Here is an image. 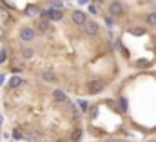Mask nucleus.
<instances>
[{"instance_id": "3", "label": "nucleus", "mask_w": 156, "mask_h": 142, "mask_svg": "<svg viewBox=\"0 0 156 142\" xmlns=\"http://www.w3.org/2000/svg\"><path fill=\"white\" fill-rule=\"evenodd\" d=\"M87 88H89V93H94V95H96V93H102V91H104L105 82H104V80H91Z\"/></svg>"}, {"instance_id": "15", "label": "nucleus", "mask_w": 156, "mask_h": 142, "mask_svg": "<svg viewBox=\"0 0 156 142\" xmlns=\"http://www.w3.org/2000/svg\"><path fill=\"white\" fill-rule=\"evenodd\" d=\"M26 13H27V15H37V13H40V9L37 7V6H27Z\"/></svg>"}, {"instance_id": "4", "label": "nucleus", "mask_w": 156, "mask_h": 142, "mask_svg": "<svg viewBox=\"0 0 156 142\" xmlns=\"http://www.w3.org/2000/svg\"><path fill=\"white\" fill-rule=\"evenodd\" d=\"M71 17H73V22H75V24H78V26H85V24H87V17H85V13H83V11H73V15H71Z\"/></svg>"}, {"instance_id": "11", "label": "nucleus", "mask_w": 156, "mask_h": 142, "mask_svg": "<svg viewBox=\"0 0 156 142\" xmlns=\"http://www.w3.org/2000/svg\"><path fill=\"white\" fill-rule=\"evenodd\" d=\"M22 84V78L20 77H11V80H9V88H18Z\"/></svg>"}, {"instance_id": "23", "label": "nucleus", "mask_w": 156, "mask_h": 142, "mask_svg": "<svg viewBox=\"0 0 156 142\" xmlns=\"http://www.w3.org/2000/svg\"><path fill=\"white\" fill-rule=\"evenodd\" d=\"M0 124H2V117H0Z\"/></svg>"}, {"instance_id": "13", "label": "nucleus", "mask_w": 156, "mask_h": 142, "mask_svg": "<svg viewBox=\"0 0 156 142\" xmlns=\"http://www.w3.org/2000/svg\"><path fill=\"white\" fill-rule=\"evenodd\" d=\"M149 66H151V62H149V60H145V58L136 60V68H149Z\"/></svg>"}, {"instance_id": "18", "label": "nucleus", "mask_w": 156, "mask_h": 142, "mask_svg": "<svg viewBox=\"0 0 156 142\" xmlns=\"http://www.w3.org/2000/svg\"><path fill=\"white\" fill-rule=\"evenodd\" d=\"M80 107H82L83 111H87V107H89V104H87L85 100H80Z\"/></svg>"}, {"instance_id": "16", "label": "nucleus", "mask_w": 156, "mask_h": 142, "mask_svg": "<svg viewBox=\"0 0 156 142\" xmlns=\"http://www.w3.org/2000/svg\"><path fill=\"white\" fill-rule=\"evenodd\" d=\"M27 137H29L31 140H35V139H38V137H40V131H38V129H31Z\"/></svg>"}, {"instance_id": "12", "label": "nucleus", "mask_w": 156, "mask_h": 142, "mask_svg": "<svg viewBox=\"0 0 156 142\" xmlns=\"http://www.w3.org/2000/svg\"><path fill=\"white\" fill-rule=\"evenodd\" d=\"M129 33H131V35H136V36H142L145 33V29H144V28H131Z\"/></svg>"}, {"instance_id": "6", "label": "nucleus", "mask_w": 156, "mask_h": 142, "mask_svg": "<svg viewBox=\"0 0 156 142\" xmlns=\"http://www.w3.org/2000/svg\"><path fill=\"white\" fill-rule=\"evenodd\" d=\"M109 13H111L113 17H120V15L123 13V6H122V2L115 0L113 4H109Z\"/></svg>"}, {"instance_id": "1", "label": "nucleus", "mask_w": 156, "mask_h": 142, "mask_svg": "<svg viewBox=\"0 0 156 142\" xmlns=\"http://www.w3.org/2000/svg\"><path fill=\"white\" fill-rule=\"evenodd\" d=\"M35 29H37V33H40V35L51 33V22H49V18H38L37 24H35Z\"/></svg>"}, {"instance_id": "10", "label": "nucleus", "mask_w": 156, "mask_h": 142, "mask_svg": "<svg viewBox=\"0 0 156 142\" xmlns=\"http://www.w3.org/2000/svg\"><path fill=\"white\" fill-rule=\"evenodd\" d=\"M145 22H147L151 28H154V26H156V11H154V13H149V15L145 17Z\"/></svg>"}, {"instance_id": "14", "label": "nucleus", "mask_w": 156, "mask_h": 142, "mask_svg": "<svg viewBox=\"0 0 156 142\" xmlns=\"http://www.w3.org/2000/svg\"><path fill=\"white\" fill-rule=\"evenodd\" d=\"M49 4H51V9H62L64 7V2H60V0H53Z\"/></svg>"}, {"instance_id": "7", "label": "nucleus", "mask_w": 156, "mask_h": 142, "mask_svg": "<svg viewBox=\"0 0 156 142\" xmlns=\"http://www.w3.org/2000/svg\"><path fill=\"white\" fill-rule=\"evenodd\" d=\"M98 29H100V28H98V24H96L94 20H87V24L83 26V31H85L87 35H96Z\"/></svg>"}, {"instance_id": "9", "label": "nucleus", "mask_w": 156, "mask_h": 142, "mask_svg": "<svg viewBox=\"0 0 156 142\" xmlns=\"http://www.w3.org/2000/svg\"><path fill=\"white\" fill-rule=\"evenodd\" d=\"M42 78H44L45 82H55V80H56V77H55L53 71H44V73H42Z\"/></svg>"}, {"instance_id": "22", "label": "nucleus", "mask_w": 156, "mask_h": 142, "mask_svg": "<svg viewBox=\"0 0 156 142\" xmlns=\"http://www.w3.org/2000/svg\"><path fill=\"white\" fill-rule=\"evenodd\" d=\"M94 2H96V4H104L105 0H94Z\"/></svg>"}, {"instance_id": "5", "label": "nucleus", "mask_w": 156, "mask_h": 142, "mask_svg": "<svg viewBox=\"0 0 156 142\" xmlns=\"http://www.w3.org/2000/svg\"><path fill=\"white\" fill-rule=\"evenodd\" d=\"M20 38H22L24 42L35 40V29H33V28H22V29H20Z\"/></svg>"}, {"instance_id": "8", "label": "nucleus", "mask_w": 156, "mask_h": 142, "mask_svg": "<svg viewBox=\"0 0 156 142\" xmlns=\"http://www.w3.org/2000/svg\"><path fill=\"white\" fill-rule=\"evenodd\" d=\"M53 97H55L56 102H66V100H67V97H66V93H64L62 89H55V91H53Z\"/></svg>"}, {"instance_id": "20", "label": "nucleus", "mask_w": 156, "mask_h": 142, "mask_svg": "<svg viewBox=\"0 0 156 142\" xmlns=\"http://www.w3.org/2000/svg\"><path fill=\"white\" fill-rule=\"evenodd\" d=\"M89 11H91L93 15H96V11H98V9H96V6H93V4H91V6H89Z\"/></svg>"}, {"instance_id": "17", "label": "nucleus", "mask_w": 156, "mask_h": 142, "mask_svg": "<svg viewBox=\"0 0 156 142\" xmlns=\"http://www.w3.org/2000/svg\"><path fill=\"white\" fill-rule=\"evenodd\" d=\"M33 53H35L33 49H24V51H22V55H24V58H31V57H33Z\"/></svg>"}, {"instance_id": "2", "label": "nucleus", "mask_w": 156, "mask_h": 142, "mask_svg": "<svg viewBox=\"0 0 156 142\" xmlns=\"http://www.w3.org/2000/svg\"><path fill=\"white\" fill-rule=\"evenodd\" d=\"M42 17H47L49 20H53V22H60L62 20V17H64V13H62V9H47V11H42Z\"/></svg>"}, {"instance_id": "19", "label": "nucleus", "mask_w": 156, "mask_h": 142, "mask_svg": "<svg viewBox=\"0 0 156 142\" xmlns=\"http://www.w3.org/2000/svg\"><path fill=\"white\" fill-rule=\"evenodd\" d=\"M125 104H127V100H125V99H120V106H122V109H123V111L127 109V106H125Z\"/></svg>"}, {"instance_id": "21", "label": "nucleus", "mask_w": 156, "mask_h": 142, "mask_svg": "<svg viewBox=\"0 0 156 142\" xmlns=\"http://www.w3.org/2000/svg\"><path fill=\"white\" fill-rule=\"evenodd\" d=\"M5 57H7V55H5V53H0V64H2V62H4V60H5Z\"/></svg>"}]
</instances>
